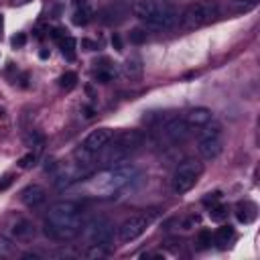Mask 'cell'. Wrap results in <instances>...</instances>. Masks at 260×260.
Masks as SVG:
<instances>
[{
  "label": "cell",
  "instance_id": "cell-1",
  "mask_svg": "<svg viewBox=\"0 0 260 260\" xmlns=\"http://www.w3.org/2000/svg\"><path fill=\"white\" fill-rule=\"evenodd\" d=\"M136 179H138V169L130 162H120L91 175L87 181L79 185V191H83L87 197L110 199V197H116L126 187H130Z\"/></svg>",
  "mask_w": 260,
  "mask_h": 260
},
{
  "label": "cell",
  "instance_id": "cell-2",
  "mask_svg": "<svg viewBox=\"0 0 260 260\" xmlns=\"http://www.w3.org/2000/svg\"><path fill=\"white\" fill-rule=\"evenodd\" d=\"M83 207L77 201H57L49 207L45 217V234L51 240L67 242L81 234Z\"/></svg>",
  "mask_w": 260,
  "mask_h": 260
},
{
  "label": "cell",
  "instance_id": "cell-3",
  "mask_svg": "<svg viewBox=\"0 0 260 260\" xmlns=\"http://www.w3.org/2000/svg\"><path fill=\"white\" fill-rule=\"evenodd\" d=\"M144 142V134L140 130H122L118 134H112L108 144L95 152V160L104 167H114L120 162H126V158L136 152Z\"/></svg>",
  "mask_w": 260,
  "mask_h": 260
},
{
  "label": "cell",
  "instance_id": "cell-4",
  "mask_svg": "<svg viewBox=\"0 0 260 260\" xmlns=\"http://www.w3.org/2000/svg\"><path fill=\"white\" fill-rule=\"evenodd\" d=\"M223 148V138H221V126L217 122H209L203 128L197 130V152L205 160H213L219 156Z\"/></svg>",
  "mask_w": 260,
  "mask_h": 260
},
{
  "label": "cell",
  "instance_id": "cell-5",
  "mask_svg": "<svg viewBox=\"0 0 260 260\" xmlns=\"http://www.w3.org/2000/svg\"><path fill=\"white\" fill-rule=\"evenodd\" d=\"M203 173V165L197 158H185L183 162H179V167L173 173L171 179V187L175 195H185L187 191H191L195 187V183L199 181Z\"/></svg>",
  "mask_w": 260,
  "mask_h": 260
},
{
  "label": "cell",
  "instance_id": "cell-6",
  "mask_svg": "<svg viewBox=\"0 0 260 260\" xmlns=\"http://www.w3.org/2000/svg\"><path fill=\"white\" fill-rule=\"evenodd\" d=\"M219 14V8L215 2H195L191 4L183 16H181V26L187 28V30H193V28H201L205 24H211Z\"/></svg>",
  "mask_w": 260,
  "mask_h": 260
},
{
  "label": "cell",
  "instance_id": "cell-7",
  "mask_svg": "<svg viewBox=\"0 0 260 260\" xmlns=\"http://www.w3.org/2000/svg\"><path fill=\"white\" fill-rule=\"evenodd\" d=\"M154 219H156V211H140V213H134V215L126 217L118 228L120 242H132V240L140 238L152 225Z\"/></svg>",
  "mask_w": 260,
  "mask_h": 260
},
{
  "label": "cell",
  "instance_id": "cell-8",
  "mask_svg": "<svg viewBox=\"0 0 260 260\" xmlns=\"http://www.w3.org/2000/svg\"><path fill=\"white\" fill-rule=\"evenodd\" d=\"M83 238L87 244H100V246H110L114 238V225L108 217H93L91 221L83 223L81 228Z\"/></svg>",
  "mask_w": 260,
  "mask_h": 260
},
{
  "label": "cell",
  "instance_id": "cell-9",
  "mask_svg": "<svg viewBox=\"0 0 260 260\" xmlns=\"http://www.w3.org/2000/svg\"><path fill=\"white\" fill-rule=\"evenodd\" d=\"M162 134L169 142L179 144L189 136V126L185 122V118H171L165 126H162Z\"/></svg>",
  "mask_w": 260,
  "mask_h": 260
},
{
  "label": "cell",
  "instance_id": "cell-10",
  "mask_svg": "<svg viewBox=\"0 0 260 260\" xmlns=\"http://www.w3.org/2000/svg\"><path fill=\"white\" fill-rule=\"evenodd\" d=\"M112 134H114V130L112 128H106V126H102V128H95V130H91L87 136H85V140H83V148L85 150H89V152H100L106 144H108V140L112 138Z\"/></svg>",
  "mask_w": 260,
  "mask_h": 260
},
{
  "label": "cell",
  "instance_id": "cell-11",
  "mask_svg": "<svg viewBox=\"0 0 260 260\" xmlns=\"http://www.w3.org/2000/svg\"><path fill=\"white\" fill-rule=\"evenodd\" d=\"M213 120V112L209 110V108H203V106H199V108H191L189 112H187V116H185V122H187V126H189V130H199V128H203L205 124H209Z\"/></svg>",
  "mask_w": 260,
  "mask_h": 260
},
{
  "label": "cell",
  "instance_id": "cell-12",
  "mask_svg": "<svg viewBox=\"0 0 260 260\" xmlns=\"http://www.w3.org/2000/svg\"><path fill=\"white\" fill-rule=\"evenodd\" d=\"M179 22V16L175 10L171 8H160L156 10V14L146 22V26H152V28H173L175 24Z\"/></svg>",
  "mask_w": 260,
  "mask_h": 260
},
{
  "label": "cell",
  "instance_id": "cell-13",
  "mask_svg": "<svg viewBox=\"0 0 260 260\" xmlns=\"http://www.w3.org/2000/svg\"><path fill=\"white\" fill-rule=\"evenodd\" d=\"M128 16V8L122 6V4H112V6H106L102 12H100V20L106 22V24H120L124 22Z\"/></svg>",
  "mask_w": 260,
  "mask_h": 260
},
{
  "label": "cell",
  "instance_id": "cell-14",
  "mask_svg": "<svg viewBox=\"0 0 260 260\" xmlns=\"http://www.w3.org/2000/svg\"><path fill=\"white\" fill-rule=\"evenodd\" d=\"M156 10H158V4L154 0H134L132 4V14L142 22H148L156 14Z\"/></svg>",
  "mask_w": 260,
  "mask_h": 260
},
{
  "label": "cell",
  "instance_id": "cell-15",
  "mask_svg": "<svg viewBox=\"0 0 260 260\" xmlns=\"http://www.w3.org/2000/svg\"><path fill=\"white\" fill-rule=\"evenodd\" d=\"M45 197H47V193H45V189L41 185H28V187H24L20 191V201L24 205H28V207H37L39 203L45 201Z\"/></svg>",
  "mask_w": 260,
  "mask_h": 260
},
{
  "label": "cell",
  "instance_id": "cell-16",
  "mask_svg": "<svg viewBox=\"0 0 260 260\" xmlns=\"http://www.w3.org/2000/svg\"><path fill=\"white\" fill-rule=\"evenodd\" d=\"M122 71H124V75H126L130 81H136V79H140V77H142V71H144L142 59H140L138 55H130V57L124 61V65H122Z\"/></svg>",
  "mask_w": 260,
  "mask_h": 260
},
{
  "label": "cell",
  "instance_id": "cell-17",
  "mask_svg": "<svg viewBox=\"0 0 260 260\" xmlns=\"http://www.w3.org/2000/svg\"><path fill=\"white\" fill-rule=\"evenodd\" d=\"M35 234H37V230H35L32 221H28V219H18L12 225V236L16 240H30V238H35Z\"/></svg>",
  "mask_w": 260,
  "mask_h": 260
},
{
  "label": "cell",
  "instance_id": "cell-18",
  "mask_svg": "<svg viewBox=\"0 0 260 260\" xmlns=\"http://www.w3.org/2000/svg\"><path fill=\"white\" fill-rule=\"evenodd\" d=\"M232 238H234V228L232 225H221V228H217V232L213 234V244H217V248L219 250H223V248H228V244L232 242Z\"/></svg>",
  "mask_w": 260,
  "mask_h": 260
},
{
  "label": "cell",
  "instance_id": "cell-19",
  "mask_svg": "<svg viewBox=\"0 0 260 260\" xmlns=\"http://www.w3.org/2000/svg\"><path fill=\"white\" fill-rule=\"evenodd\" d=\"M59 47H61V53H63L65 59H69V61L75 59V47H77V41H75L73 37L65 35V37L59 41Z\"/></svg>",
  "mask_w": 260,
  "mask_h": 260
},
{
  "label": "cell",
  "instance_id": "cell-20",
  "mask_svg": "<svg viewBox=\"0 0 260 260\" xmlns=\"http://www.w3.org/2000/svg\"><path fill=\"white\" fill-rule=\"evenodd\" d=\"M236 217H238V221H242V223H250V221L256 217V205H254V203H244V205H240Z\"/></svg>",
  "mask_w": 260,
  "mask_h": 260
},
{
  "label": "cell",
  "instance_id": "cell-21",
  "mask_svg": "<svg viewBox=\"0 0 260 260\" xmlns=\"http://www.w3.org/2000/svg\"><path fill=\"white\" fill-rule=\"evenodd\" d=\"M89 20H91V6H89V4L75 8V12H73V22H75L77 26H79V24H87Z\"/></svg>",
  "mask_w": 260,
  "mask_h": 260
},
{
  "label": "cell",
  "instance_id": "cell-22",
  "mask_svg": "<svg viewBox=\"0 0 260 260\" xmlns=\"http://www.w3.org/2000/svg\"><path fill=\"white\" fill-rule=\"evenodd\" d=\"M59 85L63 87V89H73L75 85H77V73L75 71H65L61 77H59Z\"/></svg>",
  "mask_w": 260,
  "mask_h": 260
},
{
  "label": "cell",
  "instance_id": "cell-23",
  "mask_svg": "<svg viewBox=\"0 0 260 260\" xmlns=\"http://www.w3.org/2000/svg\"><path fill=\"white\" fill-rule=\"evenodd\" d=\"M211 240H213V236H211L209 230H199V234H197V248L199 250L209 248L211 246Z\"/></svg>",
  "mask_w": 260,
  "mask_h": 260
},
{
  "label": "cell",
  "instance_id": "cell-24",
  "mask_svg": "<svg viewBox=\"0 0 260 260\" xmlns=\"http://www.w3.org/2000/svg\"><path fill=\"white\" fill-rule=\"evenodd\" d=\"M209 217H211L213 221H223V219L228 217V207H225V205H211Z\"/></svg>",
  "mask_w": 260,
  "mask_h": 260
},
{
  "label": "cell",
  "instance_id": "cell-25",
  "mask_svg": "<svg viewBox=\"0 0 260 260\" xmlns=\"http://www.w3.org/2000/svg\"><path fill=\"white\" fill-rule=\"evenodd\" d=\"M146 37H148V32H146L144 28H132V32H130V41H132L134 45L144 43V41H146Z\"/></svg>",
  "mask_w": 260,
  "mask_h": 260
},
{
  "label": "cell",
  "instance_id": "cell-26",
  "mask_svg": "<svg viewBox=\"0 0 260 260\" xmlns=\"http://www.w3.org/2000/svg\"><path fill=\"white\" fill-rule=\"evenodd\" d=\"M26 144H32V146L41 148V146H43V136H41L39 132H30V134L26 136Z\"/></svg>",
  "mask_w": 260,
  "mask_h": 260
},
{
  "label": "cell",
  "instance_id": "cell-27",
  "mask_svg": "<svg viewBox=\"0 0 260 260\" xmlns=\"http://www.w3.org/2000/svg\"><path fill=\"white\" fill-rule=\"evenodd\" d=\"M112 77H114L112 71H98V73H95V79H98L100 83H108V81H112Z\"/></svg>",
  "mask_w": 260,
  "mask_h": 260
},
{
  "label": "cell",
  "instance_id": "cell-28",
  "mask_svg": "<svg viewBox=\"0 0 260 260\" xmlns=\"http://www.w3.org/2000/svg\"><path fill=\"white\" fill-rule=\"evenodd\" d=\"M35 158H37V154H35V152H28L26 156L20 158V167H22V169H28V167L35 162Z\"/></svg>",
  "mask_w": 260,
  "mask_h": 260
},
{
  "label": "cell",
  "instance_id": "cell-29",
  "mask_svg": "<svg viewBox=\"0 0 260 260\" xmlns=\"http://www.w3.org/2000/svg\"><path fill=\"white\" fill-rule=\"evenodd\" d=\"M219 197H221V193H219V191L207 193V197H203V203H205V205H213V203H215V201H217Z\"/></svg>",
  "mask_w": 260,
  "mask_h": 260
},
{
  "label": "cell",
  "instance_id": "cell-30",
  "mask_svg": "<svg viewBox=\"0 0 260 260\" xmlns=\"http://www.w3.org/2000/svg\"><path fill=\"white\" fill-rule=\"evenodd\" d=\"M24 43H26V37H24L22 32H20V35H16V37H12V45H14V47H22Z\"/></svg>",
  "mask_w": 260,
  "mask_h": 260
},
{
  "label": "cell",
  "instance_id": "cell-31",
  "mask_svg": "<svg viewBox=\"0 0 260 260\" xmlns=\"http://www.w3.org/2000/svg\"><path fill=\"white\" fill-rule=\"evenodd\" d=\"M112 45H114L116 51H122V41H120V35H118V32L112 35Z\"/></svg>",
  "mask_w": 260,
  "mask_h": 260
},
{
  "label": "cell",
  "instance_id": "cell-32",
  "mask_svg": "<svg viewBox=\"0 0 260 260\" xmlns=\"http://www.w3.org/2000/svg\"><path fill=\"white\" fill-rule=\"evenodd\" d=\"M81 47H83L85 51H93V49H98V45H95L93 41H87V39H83V41H81Z\"/></svg>",
  "mask_w": 260,
  "mask_h": 260
},
{
  "label": "cell",
  "instance_id": "cell-33",
  "mask_svg": "<svg viewBox=\"0 0 260 260\" xmlns=\"http://www.w3.org/2000/svg\"><path fill=\"white\" fill-rule=\"evenodd\" d=\"M10 183H12V177H10V175H8V177H4V181H2V183H0V189H6V187H8V185H10Z\"/></svg>",
  "mask_w": 260,
  "mask_h": 260
},
{
  "label": "cell",
  "instance_id": "cell-34",
  "mask_svg": "<svg viewBox=\"0 0 260 260\" xmlns=\"http://www.w3.org/2000/svg\"><path fill=\"white\" fill-rule=\"evenodd\" d=\"M85 4H89L87 0H73V6L75 8H79V6H85Z\"/></svg>",
  "mask_w": 260,
  "mask_h": 260
},
{
  "label": "cell",
  "instance_id": "cell-35",
  "mask_svg": "<svg viewBox=\"0 0 260 260\" xmlns=\"http://www.w3.org/2000/svg\"><path fill=\"white\" fill-rule=\"evenodd\" d=\"M22 258H32V260H37L39 256H37V254H22Z\"/></svg>",
  "mask_w": 260,
  "mask_h": 260
},
{
  "label": "cell",
  "instance_id": "cell-36",
  "mask_svg": "<svg viewBox=\"0 0 260 260\" xmlns=\"http://www.w3.org/2000/svg\"><path fill=\"white\" fill-rule=\"evenodd\" d=\"M2 26H4V18L0 16V35H2Z\"/></svg>",
  "mask_w": 260,
  "mask_h": 260
},
{
  "label": "cell",
  "instance_id": "cell-37",
  "mask_svg": "<svg viewBox=\"0 0 260 260\" xmlns=\"http://www.w3.org/2000/svg\"><path fill=\"white\" fill-rule=\"evenodd\" d=\"M248 2H256V0H248Z\"/></svg>",
  "mask_w": 260,
  "mask_h": 260
},
{
  "label": "cell",
  "instance_id": "cell-38",
  "mask_svg": "<svg viewBox=\"0 0 260 260\" xmlns=\"http://www.w3.org/2000/svg\"><path fill=\"white\" fill-rule=\"evenodd\" d=\"M22 2H28V0H22Z\"/></svg>",
  "mask_w": 260,
  "mask_h": 260
}]
</instances>
